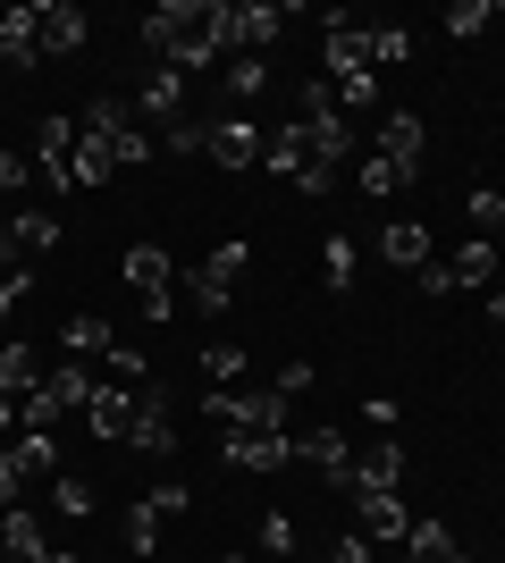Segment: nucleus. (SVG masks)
<instances>
[{"instance_id":"1","label":"nucleus","mask_w":505,"mask_h":563,"mask_svg":"<svg viewBox=\"0 0 505 563\" xmlns=\"http://www.w3.org/2000/svg\"><path fill=\"white\" fill-rule=\"evenodd\" d=\"M287 387L278 378H262V387H202V412L211 421H228V429H262V438H295L287 429Z\"/></svg>"},{"instance_id":"2","label":"nucleus","mask_w":505,"mask_h":563,"mask_svg":"<svg viewBox=\"0 0 505 563\" xmlns=\"http://www.w3.org/2000/svg\"><path fill=\"white\" fill-rule=\"evenodd\" d=\"M219 59H237V43H228V0H194L186 43H177L168 68H177V76H202V68H219Z\"/></svg>"},{"instance_id":"3","label":"nucleus","mask_w":505,"mask_h":563,"mask_svg":"<svg viewBox=\"0 0 505 563\" xmlns=\"http://www.w3.org/2000/svg\"><path fill=\"white\" fill-rule=\"evenodd\" d=\"M244 261H253V244H244V235H228V244H219V253H211V261H202V269L186 278L194 311H211V320H219V311L237 303V278H244Z\"/></svg>"},{"instance_id":"4","label":"nucleus","mask_w":505,"mask_h":563,"mask_svg":"<svg viewBox=\"0 0 505 563\" xmlns=\"http://www.w3.org/2000/svg\"><path fill=\"white\" fill-rule=\"evenodd\" d=\"M177 514H194V488H177V479H168V488H144L135 505H127V547H135V555H152V547H161V530H168Z\"/></svg>"},{"instance_id":"5","label":"nucleus","mask_w":505,"mask_h":563,"mask_svg":"<svg viewBox=\"0 0 505 563\" xmlns=\"http://www.w3.org/2000/svg\"><path fill=\"white\" fill-rule=\"evenodd\" d=\"M295 463L320 471L337 496H354V446H345V429H295Z\"/></svg>"},{"instance_id":"6","label":"nucleus","mask_w":505,"mask_h":563,"mask_svg":"<svg viewBox=\"0 0 505 563\" xmlns=\"http://www.w3.org/2000/svg\"><path fill=\"white\" fill-rule=\"evenodd\" d=\"M262 126H253V118L244 110H228V118H211V126H202V152H211L219 168H262Z\"/></svg>"},{"instance_id":"7","label":"nucleus","mask_w":505,"mask_h":563,"mask_svg":"<svg viewBox=\"0 0 505 563\" xmlns=\"http://www.w3.org/2000/svg\"><path fill=\"white\" fill-rule=\"evenodd\" d=\"M304 126H312V152H320V168L354 152V126H345V110H337V85H312V93H304Z\"/></svg>"},{"instance_id":"8","label":"nucleus","mask_w":505,"mask_h":563,"mask_svg":"<svg viewBox=\"0 0 505 563\" xmlns=\"http://www.w3.org/2000/svg\"><path fill=\"white\" fill-rule=\"evenodd\" d=\"M168 278H177L168 244H135V253H127V286L144 295V320H168Z\"/></svg>"},{"instance_id":"9","label":"nucleus","mask_w":505,"mask_h":563,"mask_svg":"<svg viewBox=\"0 0 505 563\" xmlns=\"http://www.w3.org/2000/svg\"><path fill=\"white\" fill-rule=\"evenodd\" d=\"M278 25H287V9H270V0H228V43H237L244 59H262V51L278 43Z\"/></svg>"},{"instance_id":"10","label":"nucleus","mask_w":505,"mask_h":563,"mask_svg":"<svg viewBox=\"0 0 505 563\" xmlns=\"http://www.w3.org/2000/svg\"><path fill=\"white\" fill-rule=\"evenodd\" d=\"M135 396H144V387H119V378H101L94 404H85V429H94V438H110V446H127V429H135Z\"/></svg>"},{"instance_id":"11","label":"nucleus","mask_w":505,"mask_h":563,"mask_svg":"<svg viewBox=\"0 0 505 563\" xmlns=\"http://www.w3.org/2000/svg\"><path fill=\"white\" fill-rule=\"evenodd\" d=\"M354 530H362L371 547H405V530H413L405 496H396V488H380V496H354Z\"/></svg>"},{"instance_id":"12","label":"nucleus","mask_w":505,"mask_h":563,"mask_svg":"<svg viewBox=\"0 0 505 563\" xmlns=\"http://www.w3.org/2000/svg\"><path fill=\"white\" fill-rule=\"evenodd\" d=\"M127 446L152 454V463H161V454H177V429H168V387H144V396H135V429H127Z\"/></svg>"},{"instance_id":"13","label":"nucleus","mask_w":505,"mask_h":563,"mask_svg":"<svg viewBox=\"0 0 505 563\" xmlns=\"http://www.w3.org/2000/svg\"><path fill=\"white\" fill-rule=\"evenodd\" d=\"M34 43H43V59L85 51V9H76V0H43V9H34Z\"/></svg>"},{"instance_id":"14","label":"nucleus","mask_w":505,"mask_h":563,"mask_svg":"<svg viewBox=\"0 0 505 563\" xmlns=\"http://www.w3.org/2000/svg\"><path fill=\"white\" fill-rule=\"evenodd\" d=\"M320 59H329L337 85H354V76H380V59H371V25H337L329 43H320Z\"/></svg>"},{"instance_id":"15","label":"nucleus","mask_w":505,"mask_h":563,"mask_svg":"<svg viewBox=\"0 0 505 563\" xmlns=\"http://www.w3.org/2000/svg\"><path fill=\"white\" fill-rule=\"evenodd\" d=\"M262 168H270V177H287V186L304 177V168H320V152H312V126H304V118H295V126H278V135L262 143Z\"/></svg>"},{"instance_id":"16","label":"nucleus","mask_w":505,"mask_h":563,"mask_svg":"<svg viewBox=\"0 0 505 563\" xmlns=\"http://www.w3.org/2000/svg\"><path fill=\"white\" fill-rule=\"evenodd\" d=\"M186 18H194V0H161V9H144V51H152V68H168V59H177Z\"/></svg>"},{"instance_id":"17","label":"nucleus","mask_w":505,"mask_h":563,"mask_svg":"<svg viewBox=\"0 0 505 563\" xmlns=\"http://www.w3.org/2000/svg\"><path fill=\"white\" fill-rule=\"evenodd\" d=\"M228 463L237 471H287L295 438H262V429H228Z\"/></svg>"},{"instance_id":"18","label":"nucleus","mask_w":505,"mask_h":563,"mask_svg":"<svg viewBox=\"0 0 505 563\" xmlns=\"http://www.w3.org/2000/svg\"><path fill=\"white\" fill-rule=\"evenodd\" d=\"M380 488H405V446H396V438L354 454V496H380Z\"/></svg>"},{"instance_id":"19","label":"nucleus","mask_w":505,"mask_h":563,"mask_svg":"<svg viewBox=\"0 0 505 563\" xmlns=\"http://www.w3.org/2000/svg\"><path fill=\"white\" fill-rule=\"evenodd\" d=\"M135 110L161 118V126H177V118H186V76H177V68H152L144 85H135Z\"/></svg>"},{"instance_id":"20","label":"nucleus","mask_w":505,"mask_h":563,"mask_svg":"<svg viewBox=\"0 0 505 563\" xmlns=\"http://www.w3.org/2000/svg\"><path fill=\"white\" fill-rule=\"evenodd\" d=\"M380 253H387V269H430V228L421 219H396V228H380Z\"/></svg>"},{"instance_id":"21","label":"nucleus","mask_w":505,"mask_h":563,"mask_svg":"<svg viewBox=\"0 0 505 563\" xmlns=\"http://www.w3.org/2000/svg\"><path fill=\"white\" fill-rule=\"evenodd\" d=\"M94 387H101V378L85 371V362H51V371H43V396L59 404V412H85V404H94Z\"/></svg>"},{"instance_id":"22","label":"nucleus","mask_w":505,"mask_h":563,"mask_svg":"<svg viewBox=\"0 0 505 563\" xmlns=\"http://www.w3.org/2000/svg\"><path fill=\"white\" fill-rule=\"evenodd\" d=\"M421 143H430V126H421V118H413V110H387L380 118V161H421Z\"/></svg>"},{"instance_id":"23","label":"nucleus","mask_w":505,"mask_h":563,"mask_svg":"<svg viewBox=\"0 0 505 563\" xmlns=\"http://www.w3.org/2000/svg\"><path fill=\"white\" fill-rule=\"evenodd\" d=\"M43 43H34V9H0V68H34Z\"/></svg>"},{"instance_id":"24","label":"nucleus","mask_w":505,"mask_h":563,"mask_svg":"<svg viewBox=\"0 0 505 563\" xmlns=\"http://www.w3.org/2000/svg\"><path fill=\"white\" fill-rule=\"evenodd\" d=\"M0 547H9V563H43L51 547H43V521L25 514V505H9V514H0Z\"/></svg>"},{"instance_id":"25","label":"nucleus","mask_w":505,"mask_h":563,"mask_svg":"<svg viewBox=\"0 0 505 563\" xmlns=\"http://www.w3.org/2000/svg\"><path fill=\"white\" fill-rule=\"evenodd\" d=\"M0 387H9V396H34V387H43V353L25 345V336L0 345Z\"/></svg>"},{"instance_id":"26","label":"nucleus","mask_w":505,"mask_h":563,"mask_svg":"<svg viewBox=\"0 0 505 563\" xmlns=\"http://www.w3.org/2000/svg\"><path fill=\"white\" fill-rule=\"evenodd\" d=\"M59 345H68V353H101V362H110V353H119V329H110L101 311H76L68 329H59Z\"/></svg>"},{"instance_id":"27","label":"nucleus","mask_w":505,"mask_h":563,"mask_svg":"<svg viewBox=\"0 0 505 563\" xmlns=\"http://www.w3.org/2000/svg\"><path fill=\"white\" fill-rule=\"evenodd\" d=\"M68 168H76V186H110V177H119L110 143H101V135H85V126H76V152H68Z\"/></svg>"},{"instance_id":"28","label":"nucleus","mask_w":505,"mask_h":563,"mask_svg":"<svg viewBox=\"0 0 505 563\" xmlns=\"http://www.w3.org/2000/svg\"><path fill=\"white\" fill-rule=\"evenodd\" d=\"M405 555H413V563H463L447 521H413V530H405Z\"/></svg>"},{"instance_id":"29","label":"nucleus","mask_w":505,"mask_h":563,"mask_svg":"<svg viewBox=\"0 0 505 563\" xmlns=\"http://www.w3.org/2000/svg\"><path fill=\"white\" fill-rule=\"evenodd\" d=\"M354 269H362L354 235H329V244H320V278H329V295H345V286H354Z\"/></svg>"},{"instance_id":"30","label":"nucleus","mask_w":505,"mask_h":563,"mask_svg":"<svg viewBox=\"0 0 505 563\" xmlns=\"http://www.w3.org/2000/svg\"><path fill=\"white\" fill-rule=\"evenodd\" d=\"M202 378H211V387H244V378H253V353L244 345H211L202 353Z\"/></svg>"},{"instance_id":"31","label":"nucleus","mask_w":505,"mask_h":563,"mask_svg":"<svg viewBox=\"0 0 505 563\" xmlns=\"http://www.w3.org/2000/svg\"><path fill=\"white\" fill-rule=\"evenodd\" d=\"M76 126L110 143V135H119V126H135V118H127V101H119V93H94V101H85V118H76Z\"/></svg>"},{"instance_id":"32","label":"nucleus","mask_w":505,"mask_h":563,"mask_svg":"<svg viewBox=\"0 0 505 563\" xmlns=\"http://www.w3.org/2000/svg\"><path fill=\"white\" fill-rule=\"evenodd\" d=\"M447 278H455V286H488V278H497V244H463V253L447 261Z\"/></svg>"},{"instance_id":"33","label":"nucleus","mask_w":505,"mask_h":563,"mask_svg":"<svg viewBox=\"0 0 505 563\" xmlns=\"http://www.w3.org/2000/svg\"><path fill=\"white\" fill-rule=\"evenodd\" d=\"M488 25H497V0H455V9H447V34H455V43H472Z\"/></svg>"},{"instance_id":"34","label":"nucleus","mask_w":505,"mask_h":563,"mask_svg":"<svg viewBox=\"0 0 505 563\" xmlns=\"http://www.w3.org/2000/svg\"><path fill=\"white\" fill-rule=\"evenodd\" d=\"M68 152H76V118L51 110L43 126H34V161H68Z\"/></svg>"},{"instance_id":"35","label":"nucleus","mask_w":505,"mask_h":563,"mask_svg":"<svg viewBox=\"0 0 505 563\" xmlns=\"http://www.w3.org/2000/svg\"><path fill=\"white\" fill-rule=\"evenodd\" d=\"M405 186H413L405 161H362V194H371V202H387V194H405Z\"/></svg>"},{"instance_id":"36","label":"nucleus","mask_w":505,"mask_h":563,"mask_svg":"<svg viewBox=\"0 0 505 563\" xmlns=\"http://www.w3.org/2000/svg\"><path fill=\"white\" fill-rule=\"evenodd\" d=\"M371 59H380V68H405V59H413V34H405V25H371Z\"/></svg>"},{"instance_id":"37","label":"nucleus","mask_w":505,"mask_h":563,"mask_svg":"<svg viewBox=\"0 0 505 563\" xmlns=\"http://www.w3.org/2000/svg\"><path fill=\"white\" fill-rule=\"evenodd\" d=\"M51 505H59V514H68V521H85V514H94V488L59 471V479H51Z\"/></svg>"},{"instance_id":"38","label":"nucleus","mask_w":505,"mask_h":563,"mask_svg":"<svg viewBox=\"0 0 505 563\" xmlns=\"http://www.w3.org/2000/svg\"><path fill=\"white\" fill-rule=\"evenodd\" d=\"M228 93H244V101H253V93H270V68L237 51V59H228Z\"/></svg>"},{"instance_id":"39","label":"nucleus","mask_w":505,"mask_h":563,"mask_svg":"<svg viewBox=\"0 0 505 563\" xmlns=\"http://www.w3.org/2000/svg\"><path fill=\"white\" fill-rule=\"evenodd\" d=\"M25 463H18V446H0V514H9V505H25Z\"/></svg>"},{"instance_id":"40","label":"nucleus","mask_w":505,"mask_h":563,"mask_svg":"<svg viewBox=\"0 0 505 563\" xmlns=\"http://www.w3.org/2000/svg\"><path fill=\"white\" fill-rule=\"evenodd\" d=\"M161 143L177 152V161H194V152H202V126H194V118H177V126H161Z\"/></svg>"},{"instance_id":"41","label":"nucleus","mask_w":505,"mask_h":563,"mask_svg":"<svg viewBox=\"0 0 505 563\" xmlns=\"http://www.w3.org/2000/svg\"><path fill=\"white\" fill-rule=\"evenodd\" d=\"M262 547H270V555H295V521L287 514H262Z\"/></svg>"},{"instance_id":"42","label":"nucleus","mask_w":505,"mask_h":563,"mask_svg":"<svg viewBox=\"0 0 505 563\" xmlns=\"http://www.w3.org/2000/svg\"><path fill=\"white\" fill-rule=\"evenodd\" d=\"M463 211L481 219V228H497V235H505V194H488V186H481V194H472V202H463Z\"/></svg>"},{"instance_id":"43","label":"nucleus","mask_w":505,"mask_h":563,"mask_svg":"<svg viewBox=\"0 0 505 563\" xmlns=\"http://www.w3.org/2000/svg\"><path fill=\"white\" fill-rule=\"evenodd\" d=\"M25 295H34V286H25V269H0V329H9V311H18Z\"/></svg>"},{"instance_id":"44","label":"nucleus","mask_w":505,"mask_h":563,"mask_svg":"<svg viewBox=\"0 0 505 563\" xmlns=\"http://www.w3.org/2000/svg\"><path fill=\"white\" fill-rule=\"evenodd\" d=\"M110 371H119V387H144V371H152V362H144L135 345H119V353H110Z\"/></svg>"},{"instance_id":"45","label":"nucleus","mask_w":505,"mask_h":563,"mask_svg":"<svg viewBox=\"0 0 505 563\" xmlns=\"http://www.w3.org/2000/svg\"><path fill=\"white\" fill-rule=\"evenodd\" d=\"M25 177H34V161H18V152H0V194H18Z\"/></svg>"},{"instance_id":"46","label":"nucleus","mask_w":505,"mask_h":563,"mask_svg":"<svg viewBox=\"0 0 505 563\" xmlns=\"http://www.w3.org/2000/svg\"><path fill=\"white\" fill-rule=\"evenodd\" d=\"M362 421H371V429H396V396H362Z\"/></svg>"},{"instance_id":"47","label":"nucleus","mask_w":505,"mask_h":563,"mask_svg":"<svg viewBox=\"0 0 505 563\" xmlns=\"http://www.w3.org/2000/svg\"><path fill=\"white\" fill-rule=\"evenodd\" d=\"M0 429H18V396L9 387H0Z\"/></svg>"},{"instance_id":"48","label":"nucleus","mask_w":505,"mask_h":563,"mask_svg":"<svg viewBox=\"0 0 505 563\" xmlns=\"http://www.w3.org/2000/svg\"><path fill=\"white\" fill-rule=\"evenodd\" d=\"M488 320H497V329H505V295H488Z\"/></svg>"},{"instance_id":"49","label":"nucleus","mask_w":505,"mask_h":563,"mask_svg":"<svg viewBox=\"0 0 505 563\" xmlns=\"http://www.w3.org/2000/svg\"><path fill=\"white\" fill-rule=\"evenodd\" d=\"M219 563H244V555H219Z\"/></svg>"}]
</instances>
